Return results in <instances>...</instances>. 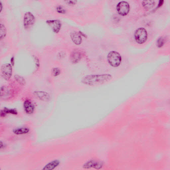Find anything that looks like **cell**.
I'll use <instances>...</instances> for the list:
<instances>
[{"label": "cell", "mask_w": 170, "mask_h": 170, "mask_svg": "<svg viewBox=\"0 0 170 170\" xmlns=\"http://www.w3.org/2000/svg\"><path fill=\"white\" fill-rule=\"evenodd\" d=\"M116 9L119 15L125 16L129 13L130 10L129 4L126 1H121L119 2L116 6Z\"/></svg>", "instance_id": "obj_4"}, {"label": "cell", "mask_w": 170, "mask_h": 170, "mask_svg": "<svg viewBox=\"0 0 170 170\" xmlns=\"http://www.w3.org/2000/svg\"><path fill=\"white\" fill-rule=\"evenodd\" d=\"M52 71L53 75L55 77L59 76L60 73V70L58 67L53 68Z\"/></svg>", "instance_id": "obj_20"}, {"label": "cell", "mask_w": 170, "mask_h": 170, "mask_svg": "<svg viewBox=\"0 0 170 170\" xmlns=\"http://www.w3.org/2000/svg\"><path fill=\"white\" fill-rule=\"evenodd\" d=\"M15 78L16 81L21 85H24L26 82L25 79L22 77L18 75H16Z\"/></svg>", "instance_id": "obj_17"}, {"label": "cell", "mask_w": 170, "mask_h": 170, "mask_svg": "<svg viewBox=\"0 0 170 170\" xmlns=\"http://www.w3.org/2000/svg\"><path fill=\"white\" fill-rule=\"evenodd\" d=\"M107 59L109 64L114 67H119L122 62L121 56L119 53L115 51L109 52Z\"/></svg>", "instance_id": "obj_2"}, {"label": "cell", "mask_w": 170, "mask_h": 170, "mask_svg": "<svg viewBox=\"0 0 170 170\" xmlns=\"http://www.w3.org/2000/svg\"><path fill=\"white\" fill-rule=\"evenodd\" d=\"M148 34L146 30L143 27L138 28L134 33V38L136 42L139 44H143L147 40Z\"/></svg>", "instance_id": "obj_3"}, {"label": "cell", "mask_w": 170, "mask_h": 170, "mask_svg": "<svg viewBox=\"0 0 170 170\" xmlns=\"http://www.w3.org/2000/svg\"><path fill=\"white\" fill-rule=\"evenodd\" d=\"M5 147V146L4 145V144L3 142L1 141V149H3Z\"/></svg>", "instance_id": "obj_25"}, {"label": "cell", "mask_w": 170, "mask_h": 170, "mask_svg": "<svg viewBox=\"0 0 170 170\" xmlns=\"http://www.w3.org/2000/svg\"><path fill=\"white\" fill-rule=\"evenodd\" d=\"M79 33L80 34L81 36H83V37H85V38H86L87 37V35L85 34V33H84L83 32L81 31H79Z\"/></svg>", "instance_id": "obj_24"}, {"label": "cell", "mask_w": 170, "mask_h": 170, "mask_svg": "<svg viewBox=\"0 0 170 170\" xmlns=\"http://www.w3.org/2000/svg\"><path fill=\"white\" fill-rule=\"evenodd\" d=\"M8 114H11L13 115H17L18 114L17 111L15 109H8L6 108H4L3 110L1 111V117H3Z\"/></svg>", "instance_id": "obj_14"}, {"label": "cell", "mask_w": 170, "mask_h": 170, "mask_svg": "<svg viewBox=\"0 0 170 170\" xmlns=\"http://www.w3.org/2000/svg\"><path fill=\"white\" fill-rule=\"evenodd\" d=\"M83 57L82 53L78 49H74L71 53L70 59L74 64L78 63L80 62Z\"/></svg>", "instance_id": "obj_8"}, {"label": "cell", "mask_w": 170, "mask_h": 170, "mask_svg": "<svg viewBox=\"0 0 170 170\" xmlns=\"http://www.w3.org/2000/svg\"><path fill=\"white\" fill-rule=\"evenodd\" d=\"M66 3L69 5H75L76 4L77 1H66Z\"/></svg>", "instance_id": "obj_22"}, {"label": "cell", "mask_w": 170, "mask_h": 170, "mask_svg": "<svg viewBox=\"0 0 170 170\" xmlns=\"http://www.w3.org/2000/svg\"><path fill=\"white\" fill-rule=\"evenodd\" d=\"M60 162L56 160H53L46 164L42 169L43 170H52L59 166Z\"/></svg>", "instance_id": "obj_13"}, {"label": "cell", "mask_w": 170, "mask_h": 170, "mask_svg": "<svg viewBox=\"0 0 170 170\" xmlns=\"http://www.w3.org/2000/svg\"><path fill=\"white\" fill-rule=\"evenodd\" d=\"M30 129L27 127H21L15 128L13 130V133L16 135L27 134L29 132Z\"/></svg>", "instance_id": "obj_15"}, {"label": "cell", "mask_w": 170, "mask_h": 170, "mask_svg": "<svg viewBox=\"0 0 170 170\" xmlns=\"http://www.w3.org/2000/svg\"><path fill=\"white\" fill-rule=\"evenodd\" d=\"M34 94L37 98L41 101H48L50 99V95L47 92L43 91H36Z\"/></svg>", "instance_id": "obj_10"}, {"label": "cell", "mask_w": 170, "mask_h": 170, "mask_svg": "<svg viewBox=\"0 0 170 170\" xmlns=\"http://www.w3.org/2000/svg\"><path fill=\"white\" fill-rule=\"evenodd\" d=\"M1 71L2 77L5 80H8L10 78L12 74V68L10 64H6L2 65Z\"/></svg>", "instance_id": "obj_6"}, {"label": "cell", "mask_w": 170, "mask_h": 170, "mask_svg": "<svg viewBox=\"0 0 170 170\" xmlns=\"http://www.w3.org/2000/svg\"><path fill=\"white\" fill-rule=\"evenodd\" d=\"M2 9V4L1 2H0V12H1Z\"/></svg>", "instance_id": "obj_27"}, {"label": "cell", "mask_w": 170, "mask_h": 170, "mask_svg": "<svg viewBox=\"0 0 170 170\" xmlns=\"http://www.w3.org/2000/svg\"><path fill=\"white\" fill-rule=\"evenodd\" d=\"M112 78V76L108 74H90L83 76L81 79V82L85 85L95 87L108 83L111 81Z\"/></svg>", "instance_id": "obj_1"}, {"label": "cell", "mask_w": 170, "mask_h": 170, "mask_svg": "<svg viewBox=\"0 0 170 170\" xmlns=\"http://www.w3.org/2000/svg\"><path fill=\"white\" fill-rule=\"evenodd\" d=\"M6 28L4 25L1 24V39H3L6 36Z\"/></svg>", "instance_id": "obj_19"}, {"label": "cell", "mask_w": 170, "mask_h": 170, "mask_svg": "<svg viewBox=\"0 0 170 170\" xmlns=\"http://www.w3.org/2000/svg\"><path fill=\"white\" fill-rule=\"evenodd\" d=\"M35 18L34 16L30 12H27L25 14L23 19V25L25 29L30 28L34 24Z\"/></svg>", "instance_id": "obj_5"}, {"label": "cell", "mask_w": 170, "mask_h": 170, "mask_svg": "<svg viewBox=\"0 0 170 170\" xmlns=\"http://www.w3.org/2000/svg\"><path fill=\"white\" fill-rule=\"evenodd\" d=\"M56 10L58 13L62 14H65L66 12V11L64 8L62 6H59L57 7Z\"/></svg>", "instance_id": "obj_21"}, {"label": "cell", "mask_w": 170, "mask_h": 170, "mask_svg": "<svg viewBox=\"0 0 170 170\" xmlns=\"http://www.w3.org/2000/svg\"><path fill=\"white\" fill-rule=\"evenodd\" d=\"M142 4L143 8L146 10H148L154 7L155 5V2L154 1H143L142 2Z\"/></svg>", "instance_id": "obj_16"}, {"label": "cell", "mask_w": 170, "mask_h": 170, "mask_svg": "<svg viewBox=\"0 0 170 170\" xmlns=\"http://www.w3.org/2000/svg\"><path fill=\"white\" fill-rule=\"evenodd\" d=\"M164 2V1H160L159 4L158 5V8H160V7H161L162 5L163 4Z\"/></svg>", "instance_id": "obj_23"}, {"label": "cell", "mask_w": 170, "mask_h": 170, "mask_svg": "<svg viewBox=\"0 0 170 170\" xmlns=\"http://www.w3.org/2000/svg\"><path fill=\"white\" fill-rule=\"evenodd\" d=\"M46 23L52 29L53 32L57 33L60 31L62 26L61 22L59 20H48Z\"/></svg>", "instance_id": "obj_7"}, {"label": "cell", "mask_w": 170, "mask_h": 170, "mask_svg": "<svg viewBox=\"0 0 170 170\" xmlns=\"http://www.w3.org/2000/svg\"><path fill=\"white\" fill-rule=\"evenodd\" d=\"M23 107L25 112L28 114H32L34 112L35 109L34 105L30 100H26L24 101Z\"/></svg>", "instance_id": "obj_9"}, {"label": "cell", "mask_w": 170, "mask_h": 170, "mask_svg": "<svg viewBox=\"0 0 170 170\" xmlns=\"http://www.w3.org/2000/svg\"><path fill=\"white\" fill-rule=\"evenodd\" d=\"M11 92L10 90L6 87H2L1 88V98L2 99H8L10 97Z\"/></svg>", "instance_id": "obj_12"}, {"label": "cell", "mask_w": 170, "mask_h": 170, "mask_svg": "<svg viewBox=\"0 0 170 170\" xmlns=\"http://www.w3.org/2000/svg\"><path fill=\"white\" fill-rule=\"evenodd\" d=\"M71 40L76 45H80L82 43V38L79 33L74 32L71 33Z\"/></svg>", "instance_id": "obj_11"}, {"label": "cell", "mask_w": 170, "mask_h": 170, "mask_svg": "<svg viewBox=\"0 0 170 170\" xmlns=\"http://www.w3.org/2000/svg\"><path fill=\"white\" fill-rule=\"evenodd\" d=\"M11 65L13 66L14 64V57L12 58L11 60Z\"/></svg>", "instance_id": "obj_26"}, {"label": "cell", "mask_w": 170, "mask_h": 170, "mask_svg": "<svg viewBox=\"0 0 170 170\" xmlns=\"http://www.w3.org/2000/svg\"><path fill=\"white\" fill-rule=\"evenodd\" d=\"M165 39L164 37H161L158 39L157 41V46L158 47L161 48L164 44Z\"/></svg>", "instance_id": "obj_18"}]
</instances>
